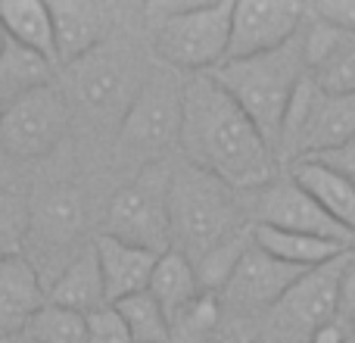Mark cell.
<instances>
[{"instance_id":"obj_9","label":"cell","mask_w":355,"mask_h":343,"mask_svg":"<svg viewBox=\"0 0 355 343\" xmlns=\"http://www.w3.org/2000/svg\"><path fill=\"white\" fill-rule=\"evenodd\" d=\"M246 215L252 225H268L277 231H296V234H312V237H324L334 244H343L355 250V237L346 228H340L293 178L277 175L262 190L250 194L246 203Z\"/></svg>"},{"instance_id":"obj_39","label":"cell","mask_w":355,"mask_h":343,"mask_svg":"<svg viewBox=\"0 0 355 343\" xmlns=\"http://www.w3.org/2000/svg\"><path fill=\"white\" fill-rule=\"evenodd\" d=\"M0 343H10V340H0Z\"/></svg>"},{"instance_id":"obj_6","label":"cell","mask_w":355,"mask_h":343,"mask_svg":"<svg viewBox=\"0 0 355 343\" xmlns=\"http://www.w3.org/2000/svg\"><path fill=\"white\" fill-rule=\"evenodd\" d=\"M168 178L172 172L150 166L112 194L106 206V231L122 244L141 246L150 253L172 250V225H168Z\"/></svg>"},{"instance_id":"obj_31","label":"cell","mask_w":355,"mask_h":343,"mask_svg":"<svg viewBox=\"0 0 355 343\" xmlns=\"http://www.w3.org/2000/svg\"><path fill=\"white\" fill-rule=\"evenodd\" d=\"M340 321L346 328L355 321V250L346 253V265L340 275Z\"/></svg>"},{"instance_id":"obj_32","label":"cell","mask_w":355,"mask_h":343,"mask_svg":"<svg viewBox=\"0 0 355 343\" xmlns=\"http://www.w3.org/2000/svg\"><path fill=\"white\" fill-rule=\"evenodd\" d=\"M312 10L331 25L355 35V0H324V3H312Z\"/></svg>"},{"instance_id":"obj_35","label":"cell","mask_w":355,"mask_h":343,"mask_svg":"<svg viewBox=\"0 0 355 343\" xmlns=\"http://www.w3.org/2000/svg\"><path fill=\"white\" fill-rule=\"evenodd\" d=\"M6 44H10V37H6V28H3V22H0V53L6 50Z\"/></svg>"},{"instance_id":"obj_22","label":"cell","mask_w":355,"mask_h":343,"mask_svg":"<svg viewBox=\"0 0 355 343\" xmlns=\"http://www.w3.org/2000/svg\"><path fill=\"white\" fill-rule=\"evenodd\" d=\"M147 290L156 296V303L166 309L168 325H172V319L178 312H184V309L202 294L200 281H196L193 262H190L187 256H181V253H175V250H168V253L159 256Z\"/></svg>"},{"instance_id":"obj_34","label":"cell","mask_w":355,"mask_h":343,"mask_svg":"<svg viewBox=\"0 0 355 343\" xmlns=\"http://www.w3.org/2000/svg\"><path fill=\"white\" fill-rule=\"evenodd\" d=\"M346 340H349V328L343 321H334V325H324L321 331H315L309 343H346Z\"/></svg>"},{"instance_id":"obj_24","label":"cell","mask_w":355,"mask_h":343,"mask_svg":"<svg viewBox=\"0 0 355 343\" xmlns=\"http://www.w3.org/2000/svg\"><path fill=\"white\" fill-rule=\"evenodd\" d=\"M122 315L125 328L131 334V343H168L172 340V325H168L166 309L156 303V296L150 290L135 296H125V300L112 303Z\"/></svg>"},{"instance_id":"obj_20","label":"cell","mask_w":355,"mask_h":343,"mask_svg":"<svg viewBox=\"0 0 355 343\" xmlns=\"http://www.w3.org/2000/svg\"><path fill=\"white\" fill-rule=\"evenodd\" d=\"M53 75L56 66L50 60L10 41L6 50L0 53V106H10L16 100L28 97V94L41 91V87L56 85Z\"/></svg>"},{"instance_id":"obj_15","label":"cell","mask_w":355,"mask_h":343,"mask_svg":"<svg viewBox=\"0 0 355 343\" xmlns=\"http://www.w3.org/2000/svg\"><path fill=\"white\" fill-rule=\"evenodd\" d=\"M94 250H97L100 275H103L106 303H119L125 296L144 294L150 287L153 269L159 262V253L141 250V246L122 244V240L110 237V234H97L94 237Z\"/></svg>"},{"instance_id":"obj_27","label":"cell","mask_w":355,"mask_h":343,"mask_svg":"<svg viewBox=\"0 0 355 343\" xmlns=\"http://www.w3.org/2000/svg\"><path fill=\"white\" fill-rule=\"evenodd\" d=\"M19 340H28V343H87V319L72 309H62V306H47L35 315V321L28 325L25 337Z\"/></svg>"},{"instance_id":"obj_18","label":"cell","mask_w":355,"mask_h":343,"mask_svg":"<svg viewBox=\"0 0 355 343\" xmlns=\"http://www.w3.org/2000/svg\"><path fill=\"white\" fill-rule=\"evenodd\" d=\"M252 244L265 250L268 256L281 259V262L293 265L300 271L318 269V265L331 262V259L343 256L349 246L334 244L324 237H312V234H296V231H277L268 225H252Z\"/></svg>"},{"instance_id":"obj_40","label":"cell","mask_w":355,"mask_h":343,"mask_svg":"<svg viewBox=\"0 0 355 343\" xmlns=\"http://www.w3.org/2000/svg\"><path fill=\"white\" fill-rule=\"evenodd\" d=\"M0 112H3V106H0Z\"/></svg>"},{"instance_id":"obj_23","label":"cell","mask_w":355,"mask_h":343,"mask_svg":"<svg viewBox=\"0 0 355 343\" xmlns=\"http://www.w3.org/2000/svg\"><path fill=\"white\" fill-rule=\"evenodd\" d=\"M349 141H355V94H327L300 160L331 153Z\"/></svg>"},{"instance_id":"obj_25","label":"cell","mask_w":355,"mask_h":343,"mask_svg":"<svg viewBox=\"0 0 355 343\" xmlns=\"http://www.w3.org/2000/svg\"><path fill=\"white\" fill-rule=\"evenodd\" d=\"M250 246H252V228H246L243 234L225 240L221 246L209 250L202 259H196L193 271H196V281H200L202 294L221 296V290L227 287V281H231V275L237 271L240 259H243V253L250 250Z\"/></svg>"},{"instance_id":"obj_26","label":"cell","mask_w":355,"mask_h":343,"mask_svg":"<svg viewBox=\"0 0 355 343\" xmlns=\"http://www.w3.org/2000/svg\"><path fill=\"white\" fill-rule=\"evenodd\" d=\"M225 321V309L215 294H200L184 312L172 319V340L168 343H212Z\"/></svg>"},{"instance_id":"obj_10","label":"cell","mask_w":355,"mask_h":343,"mask_svg":"<svg viewBox=\"0 0 355 343\" xmlns=\"http://www.w3.org/2000/svg\"><path fill=\"white\" fill-rule=\"evenodd\" d=\"M306 16L309 6L296 0H237L231 12L227 60H250L287 47L300 35Z\"/></svg>"},{"instance_id":"obj_13","label":"cell","mask_w":355,"mask_h":343,"mask_svg":"<svg viewBox=\"0 0 355 343\" xmlns=\"http://www.w3.org/2000/svg\"><path fill=\"white\" fill-rule=\"evenodd\" d=\"M50 6L56 35V56L60 66H75L103 47L106 35L112 31V6L110 3H91V0H56Z\"/></svg>"},{"instance_id":"obj_11","label":"cell","mask_w":355,"mask_h":343,"mask_svg":"<svg viewBox=\"0 0 355 343\" xmlns=\"http://www.w3.org/2000/svg\"><path fill=\"white\" fill-rule=\"evenodd\" d=\"M302 271L293 265L281 262V259L268 256L259 250L256 244L243 253L237 271L231 275L227 287L221 290V309L225 315H237V319H259L262 321L271 309L277 306L284 294L296 284Z\"/></svg>"},{"instance_id":"obj_8","label":"cell","mask_w":355,"mask_h":343,"mask_svg":"<svg viewBox=\"0 0 355 343\" xmlns=\"http://www.w3.org/2000/svg\"><path fill=\"white\" fill-rule=\"evenodd\" d=\"M181 97L184 85L168 72H153L141 81L131 106L122 116L119 144L128 153H162L181 137Z\"/></svg>"},{"instance_id":"obj_37","label":"cell","mask_w":355,"mask_h":343,"mask_svg":"<svg viewBox=\"0 0 355 343\" xmlns=\"http://www.w3.org/2000/svg\"><path fill=\"white\" fill-rule=\"evenodd\" d=\"M349 331H352V334H355V321H352V325H349Z\"/></svg>"},{"instance_id":"obj_19","label":"cell","mask_w":355,"mask_h":343,"mask_svg":"<svg viewBox=\"0 0 355 343\" xmlns=\"http://www.w3.org/2000/svg\"><path fill=\"white\" fill-rule=\"evenodd\" d=\"M0 22L6 28V37L22 47L41 53L60 69V56H56V35H53V19H50V6L41 0H3L0 3Z\"/></svg>"},{"instance_id":"obj_12","label":"cell","mask_w":355,"mask_h":343,"mask_svg":"<svg viewBox=\"0 0 355 343\" xmlns=\"http://www.w3.org/2000/svg\"><path fill=\"white\" fill-rule=\"evenodd\" d=\"M72 69V97L85 106L91 116H125V110L131 106L137 87L135 85V69L128 60L103 47H97L94 53H87L85 60H78Z\"/></svg>"},{"instance_id":"obj_3","label":"cell","mask_w":355,"mask_h":343,"mask_svg":"<svg viewBox=\"0 0 355 343\" xmlns=\"http://www.w3.org/2000/svg\"><path fill=\"white\" fill-rule=\"evenodd\" d=\"M306 72V56H302V44L300 35H296L287 47L271 50V53L262 56H250V60H227L209 75L250 116L259 135L277 153L290 97H293L296 85L302 81Z\"/></svg>"},{"instance_id":"obj_5","label":"cell","mask_w":355,"mask_h":343,"mask_svg":"<svg viewBox=\"0 0 355 343\" xmlns=\"http://www.w3.org/2000/svg\"><path fill=\"white\" fill-rule=\"evenodd\" d=\"M346 253L318 269L302 271L293 287L277 300V306L262 319L271 343H309L315 331L340 321V275Z\"/></svg>"},{"instance_id":"obj_17","label":"cell","mask_w":355,"mask_h":343,"mask_svg":"<svg viewBox=\"0 0 355 343\" xmlns=\"http://www.w3.org/2000/svg\"><path fill=\"white\" fill-rule=\"evenodd\" d=\"M290 178L355 237V187L340 172L324 166L321 160H300L290 166Z\"/></svg>"},{"instance_id":"obj_14","label":"cell","mask_w":355,"mask_h":343,"mask_svg":"<svg viewBox=\"0 0 355 343\" xmlns=\"http://www.w3.org/2000/svg\"><path fill=\"white\" fill-rule=\"evenodd\" d=\"M47 306L41 271L25 256L0 262V340L25 337L35 315Z\"/></svg>"},{"instance_id":"obj_21","label":"cell","mask_w":355,"mask_h":343,"mask_svg":"<svg viewBox=\"0 0 355 343\" xmlns=\"http://www.w3.org/2000/svg\"><path fill=\"white\" fill-rule=\"evenodd\" d=\"M85 225V196L75 187H50L31 209V231L50 244H69Z\"/></svg>"},{"instance_id":"obj_29","label":"cell","mask_w":355,"mask_h":343,"mask_svg":"<svg viewBox=\"0 0 355 343\" xmlns=\"http://www.w3.org/2000/svg\"><path fill=\"white\" fill-rule=\"evenodd\" d=\"M315 81L327 94H355V37L321 72H315Z\"/></svg>"},{"instance_id":"obj_30","label":"cell","mask_w":355,"mask_h":343,"mask_svg":"<svg viewBox=\"0 0 355 343\" xmlns=\"http://www.w3.org/2000/svg\"><path fill=\"white\" fill-rule=\"evenodd\" d=\"M87 319V343H131V334L125 328L116 306H100Z\"/></svg>"},{"instance_id":"obj_38","label":"cell","mask_w":355,"mask_h":343,"mask_svg":"<svg viewBox=\"0 0 355 343\" xmlns=\"http://www.w3.org/2000/svg\"><path fill=\"white\" fill-rule=\"evenodd\" d=\"M12 343H28V340H12Z\"/></svg>"},{"instance_id":"obj_16","label":"cell","mask_w":355,"mask_h":343,"mask_svg":"<svg viewBox=\"0 0 355 343\" xmlns=\"http://www.w3.org/2000/svg\"><path fill=\"white\" fill-rule=\"evenodd\" d=\"M47 303L62 309H72L78 315H91L106 303V287H103V275H100V262H97V250L94 244L81 246L69 265L56 275L53 287L47 290Z\"/></svg>"},{"instance_id":"obj_1","label":"cell","mask_w":355,"mask_h":343,"mask_svg":"<svg viewBox=\"0 0 355 343\" xmlns=\"http://www.w3.org/2000/svg\"><path fill=\"white\" fill-rule=\"evenodd\" d=\"M178 144L190 166L209 172L237 194L262 190L281 169L268 141L209 72L184 81Z\"/></svg>"},{"instance_id":"obj_4","label":"cell","mask_w":355,"mask_h":343,"mask_svg":"<svg viewBox=\"0 0 355 343\" xmlns=\"http://www.w3.org/2000/svg\"><path fill=\"white\" fill-rule=\"evenodd\" d=\"M147 12L159 16L153 47L168 69L202 75L227 60L234 3H166Z\"/></svg>"},{"instance_id":"obj_33","label":"cell","mask_w":355,"mask_h":343,"mask_svg":"<svg viewBox=\"0 0 355 343\" xmlns=\"http://www.w3.org/2000/svg\"><path fill=\"white\" fill-rule=\"evenodd\" d=\"M312 160H321L324 166H331L334 172H340V175H343L346 181L355 187V141L343 144V147H337V150H331V153L312 156Z\"/></svg>"},{"instance_id":"obj_36","label":"cell","mask_w":355,"mask_h":343,"mask_svg":"<svg viewBox=\"0 0 355 343\" xmlns=\"http://www.w3.org/2000/svg\"><path fill=\"white\" fill-rule=\"evenodd\" d=\"M346 343H355V334L352 331H349V340H346Z\"/></svg>"},{"instance_id":"obj_7","label":"cell","mask_w":355,"mask_h":343,"mask_svg":"<svg viewBox=\"0 0 355 343\" xmlns=\"http://www.w3.org/2000/svg\"><path fill=\"white\" fill-rule=\"evenodd\" d=\"M72 125V103L56 85L41 87L0 112V153L12 160H44L62 144Z\"/></svg>"},{"instance_id":"obj_28","label":"cell","mask_w":355,"mask_h":343,"mask_svg":"<svg viewBox=\"0 0 355 343\" xmlns=\"http://www.w3.org/2000/svg\"><path fill=\"white\" fill-rule=\"evenodd\" d=\"M31 237V206L12 190H0V262L19 259Z\"/></svg>"},{"instance_id":"obj_2","label":"cell","mask_w":355,"mask_h":343,"mask_svg":"<svg viewBox=\"0 0 355 343\" xmlns=\"http://www.w3.org/2000/svg\"><path fill=\"white\" fill-rule=\"evenodd\" d=\"M168 225L172 250L190 262L252 228L237 190L196 166H181L168 178Z\"/></svg>"}]
</instances>
